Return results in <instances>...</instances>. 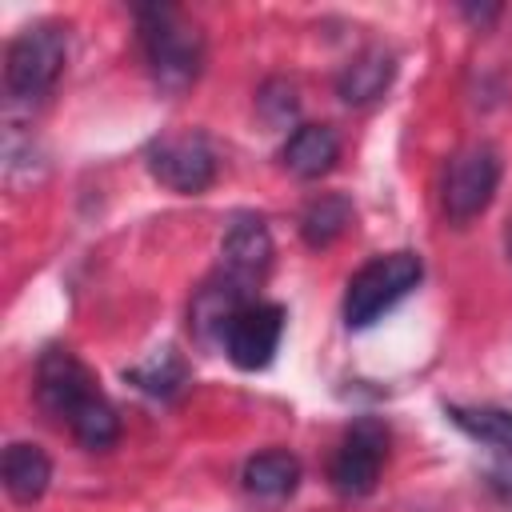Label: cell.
<instances>
[{
    "mask_svg": "<svg viewBox=\"0 0 512 512\" xmlns=\"http://www.w3.org/2000/svg\"><path fill=\"white\" fill-rule=\"evenodd\" d=\"M424 276V260L416 252H384L372 256L344 288V324L348 328H368L376 324L388 308H396Z\"/></svg>",
    "mask_w": 512,
    "mask_h": 512,
    "instance_id": "3",
    "label": "cell"
},
{
    "mask_svg": "<svg viewBox=\"0 0 512 512\" xmlns=\"http://www.w3.org/2000/svg\"><path fill=\"white\" fill-rule=\"evenodd\" d=\"M444 412H448V420L464 436H472V440H480V444H488L496 452H512V412L508 408H464V404H448Z\"/></svg>",
    "mask_w": 512,
    "mask_h": 512,
    "instance_id": "17",
    "label": "cell"
},
{
    "mask_svg": "<svg viewBox=\"0 0 512 512\" xmlns=\"http://www.w3.org/2000/svg\"><path fill=\"white\" fill-rule=\"evenodd\" d=\"M92 396H100L92 372L60 344L44 348V356L36 360V400H40V408L68 424L72 412L80 404H88Z\"/></svg>",
    "mask_w": 512,
    "mask_h": 512,
    "instance_id": "9",
    "label": "cell"
},
{
    "mask_svg": "<svg viewBox=\"0 0 512 512\" xmlns=\"http://www.w3.org/2000/svg\"><path fill=\"white\" fill-rule=\"evenodd\" d=\"M240 480L260 500H284L300 484V460L292 452H284V448H268V452H256L244 464V476Z\"/></svg>",
    "mask_w": 512,
    "mask_h": 512,
    "instance_id": "14",
    "label": "cell"
},
{
    "mask_svg": "<svg viewBox=\"0 0 512 512\" xmlns=\"http://www.w3.org/2000/svg\"><path fill=\"white\" fill-rule=\"evenodd\" d=\"M136 20H140V44H144V64H148L152 84L168 96L188 92L200 80L204 60H208L200 24L172 4L136 8Z\"/></svg>",
    "mask_w": 512,
    "mask_h": 512,
    "instance_id": "1",
    "label": "cell"
},
{
    "mask_svg": "<svg viewBox=\"0 0 512 512\" xmlns=\"http://www.w3.org/2000/svg\"><path fill=\"white\" fill-rule=\"evenodd\" d=\"M148 172L156 184L180 196H200L216 180V156L200 132H180V136H160L144 152Z\"/></svg>",
    "mask_w": 512,
    "mask_h": 512,
    "instance_id": "5",
    "label": "cell"
},
{
    "mask_svg": "<svg viewBox=\"0 0 512 512\" xmlns=\"http://www.w3.org/2000/svg\"><path fill=\"white\" fill-rule=\"evenodd\" d=\"M256 108L272 128H288L296 120V112H300V100H296V88L288 80H268L260 88V96H256Z\"/></svg>",
    "mask_w": 512,
    "mask_h": 512,
    "instance_id": "19",
    "label": "cell"
},
{
    "mask_svg": "<svg viewBox=\"0 0 512 512\" xmlns=\"http://www.w3.org/2000/svg\"><path fill=\"white\" fill-rule=\"evenodd\" d=\"M68 432H72L84 448L104 452V448H112L116 436H120V416H116V408H112V404L104 400V392H100V396H92L88 404H80V408L72 412Z\"/></svg>",
    "mask_w": 512,
    "mask_h": 512,
    "instance_id": "18",
    "label": "cell"
},
{
    "mask_svg": "<svg viewBox=\"0 0 512 512\" xmlns=\"http://www.w3.org/2000/svg\"><path fill=\"white\" fill-rule=\"evenodd\" d=\"M64 60H68V36L60 24L52 20H40V24H28L24 32L12 36L8 52H4V84H8V96L20 100V104H36L44 100L60 72H64Z\"/></svg>",
    "mask_w": 512,
    "mask_h": 512,
    "instance_id": "2",
    "label": "cell"
},
{
    "mask_svg": "<svg viewBox=\"0 0 512 512\" xmlns=\"http://www.w3.org/2000/svg\"><path fill=\"white\" fill-rule=\"evenodd\" d=\"M460 12H464L472 24H480V28H484V24H492V20L500 16V4H484V8H476V4H460Z\"/></svg>",
    "mask_w": 512,
    "mask_h": 512,
    "instance_id": "21",
    "label": "cell"
},
{
    "mask_svg": "<svg viewBox=\"0 0 512 512\" xmlns=\"http://www.w3.org/2000/svg\"><path fill=\"white\" fill-rule=\"evenodd\" d=\"M284 324H288V312L280 304H272V300H248L232 316L220 348L228 352V360L240 372H260V368L272 364V356L280 348V336H284Z\"/></svg>",
    "mask_w": 512,
    "mask_h": 512,
    "instance_id": "7",
    "label": "cell"
},
{
    "mask_svg": "<svg viewBox=\"0 0 512 512\" xmlns=\"http://www.w3.org/2000/svg\"><path fill=\"white\" fill-rule=\"evenodd\" d=\"M348 224H352V200L340 192H320L300 216V236L308 248H328Z\"/></svg>",
    "mask_w": 512,
    "mask_h": 512,
    "instance_id": "16",
    "label": "cell"
},
{
    "mask_svg": "<svg viewBox=\"0 0 512 512\" xmlns=\"http://www.w3.org/2000/svg\"><path fill=\"white\" fill-rule=\"evenodd\" d=\"M492 488L500 492V496H508L512 500V452H500V460L492 464Z\"/></svg>",
    "mask_w": 512,
    "mask_h": 512,
    "instance_id": "20",
    "label": "cell"
},
{
    "mask_svg": "<svg viewBox=\"0 0 512 512\" xmlns=\"http://www.w3.org/2000/svg\"><path fill=\"white\" fill-rule=\"evenodd\" d=\"M0 476H4V492H8L16 504H36V500L48 492L52 460H48V452H44L40 444L16 440V444L4 448Z\"/></svg>",
    "mask_w": 512,
    "mask_h": 512,
    "instance_id": "13",
    "label": "cell"
},
{
    "mask_svg": "<svg viewBox=\"0 0 512 512\" xmlns=\"http://www.w3.org/2000/svg\"><path fill=\"white\" fill-rule=\"evenodd\" d=\"M272 268V232L260 216L240 212L228 220L220 236V276L240 284L244 292H256Z\"/></svg>",
    "mask_w": 512,
    "mask_h": 512,
    "instance_id": "8",
    "label": "cell"
},
{
    "mask_svg": "<svg viewBox=\"0 0 512 512\" xmlns=\"http://www.w3.org/2000/svg\"><path fill=\"white\" fill-rule=\"evenodd\" d=\"M280 160L300 180H320L340 160V136L328 124H296L280 148Z\"/></svg>",
    "mask_w": 512,
    "mask_h": 512,
    "instance_id": "12",
    "label": "cell"
},
{
    "mask_svg": "<svg viewBox=\"0 0 512 512\" xmlns=\"http://www.w3.org/2000/svg\"><path fill=\"white\" fill-rule=\"evenodd\" d=\"M392 76H396V56L388 48L372 44V48H364L360 56H352L344 64V72L336 76V96L348 108H364V104H372L388 92Z\"/></svg>",
    "mask_w": 512,
    "mask_h": 512,
    "instance_id": "11",
    "label": "cell"
},
{
    "mask_svg": "<svg viewBox=\"0 0 512 512\" xmlns=\"http://www.w3.org/2000/svg\"><path fill=\"white\" fill-rule=\"evenodd\" d=\"M124 380L136 384L140 392L156 396V400H176L188 388V364L176 348H156L148 360L124 368Z\"/></svg>",
    "mask_w": 512,
    "mask_h": 512,
    "instance_id": "15",
    "label": "cell"
},
{
    "mask_svg": "<svg viewBox=\"0 0 512 512\" xmlns=\"http://www.w3.org/2000/svg\"><path fill=\"white\" fill-rule=\"evenodd\" d=\"M248 300H256V296L216 272L212 280H204V284L196 288V296H192V304H188V328L196 332L200 344H224V332H228L232 316H236Z\"/></svg>",
    "mask_w": 512,
    "mask_h": 512,
    "instance_id": "10",
    "label": "cell"
},
{
    "mask_svg": "<svg viewBox=\"0 0 512 512\" xmlns=\"http://www.w3.org/2000/svg\"><path fill=\"white\" fill-rule=\"evenodd\" d=\"M384 460H388V428L380 420L364 416L344 432V440H340V448L328 464V480L344 500L368 496L380 480Z\"/></svg>",
    "mask_w": 512,
    "mask_h": 512,
    "instance_id": "6",
    "label": "cell"
},
{
    "mask_svg": "<svg viewBox=\"0 0 512 512\" xmlns=\"http://www.w3.org/2000/svg\"><path fill=\"white\" fill-rule=\"evenodd\" d=\"M500 188V152L492 144H464L452 152L440 180V212L448 224H472Z\"/></svg>",
    "mask_w": 512,
    "mask_h": 512,
    "instance_id": "4",
    "label": "cell"
}]
</instances>
